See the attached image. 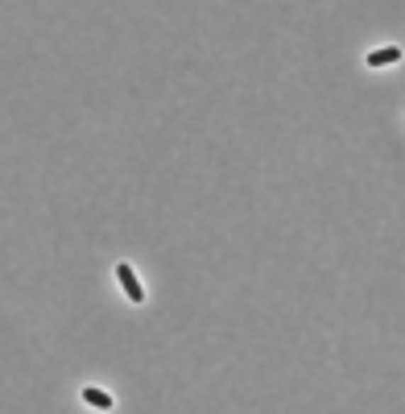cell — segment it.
I'll use <instances>...</instances> for the list:
<instances>
[{
	"label": "cell",
	"mask_w": 405,
	"mask_h": 414,
	"mask_svg": "<svg viewBox=\"0 0 405 414\" xmlns=\"http://www.w3.org/2000/svg\"><path fill=\"white\" fill-rule=\"evenodd\" d=\"M116 278H120V286H124V294L133 298V303H145V286L137 282V273L128 266H116Z\"/></svg>",
	"instance_id": "6da1fadb"
},
{
	"label": "cell",
	"mask_w": 405,
	"mask_h": 414,
	"mask_svg": "<svg viewBox=\"0 0 405 414\" xmlns=\"http://www.w3.org/2000/svg\"><path fill=\"white\" fill-rule=\"evenodd\" d=\"M397 58H401V50H397V46H381V50H372V54H368V67H393Z\"/></svg>",
	"instance_id": "7a4b0ae2"
},
{
	"label": "cell",
	"mask_w": 405,
	"mask_h": 414,
	"mask_svg": "<svg viewBox=\"0 0 405 414\" xmlns=\"http://www.w3.org/2000/svg\"><path fill=\"white\" fill-rule=\"evenodd\" d=\"M83 402L96 406V410H112V393H104V390H83Z\"/></svg>",
	"instance_id": "3957f363"
}]
</instances>
